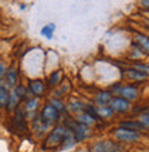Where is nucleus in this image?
Segmentation results:
<instances>
[{"label":"nucleus","mask_w":149,"mask_h":152,"mask_svg":"<svg viewBox=\"0 0 149 152\" xmlns=\"http://www.w3.org/2000/svg\"><path fill=\"white\" fill-rule=\"evenodd\" d=\"M61 123H64L65 127L69 129V130L72 132V134L75 136V138H76V141H77V144H83V142L89 141L90 138L93 137V133H94L93 129L87 127L84 124L76 122L72 116H69V115L64 116L62 120H61Z\"/></svg>","instance_id":"f257e3e1"},{"label":"nucleus","mask_w":149,"mask_h":152,"mask_svg":"<svg viewBox=\"0 0 149 152\" xmlns=\"http://www.w3.org/2000/svg\"><path fill=\"white\" fill-rule=\"evenodd\" d=\"M109 134H110V137L115 141L126 145V147L127 145L140 144L144 140V133L134 132V130H129V129H121V127H117V126L110 129Z\"/></svg>","instance_id":"f03ea898"},{"label":"nucleus","mask_w":149,"mask_h":152,"mask_svg":"<svg viewBox=\"0 0 149 152\" xmlns=\"http://www.w3.org/2000/svg\"><path fill=\"white\" fill-rule=\"evenodd\" d=\"M87 148L90 152H124L126 145L115 141L112 137H102L90 141Z\"/></svg>","instance_id":"7ed1b4c3"},{"label":"nucleus","mask_w":149,"mask_h":152,"mask_svg":"<svg viewBox=\"0 0 149 152\" xmlns=\"http://www.w3.org/2000/svg\"><path fill=\"white\" fill-rule=\"evenodd\" d=\"M66 133V127L64 123H58L50 129V132L43 138V149H60L62 140Z\"/></svg>","instance_id":"20e7f679"},{"label":"nucleus","mask_w":149,"mask_h":152,"mask_svg":"<svg viewBox=\"0 0 149 152\" xmlns=\"http://www.w3.org/2000/svg\"><path fill=\"white\" fill-rule=\"evenodd\" d=\"M39 116H40V119L43 120L50 129L54 127L55 124L61 123V120H62V115H61V113L58 112L51 104H50L49 101L40 107Z\"/></svg>","instance_id":"39448f33"},{"label":"nucleus","mask_w":149,"mask_h":152,"mask_svg":"<svg viewBox=\"0 0 149 152\" xmlns=\"http://www.w3.org/2000/svg\"><path fill=\"white\" fill-rule=\"evenodd\" d=\"M11 129L17 134H25L29 132V122L25 116L22 107H20L15 112L11 113Z\"/></svg>","instance_id":"423d86ee"},{"label":"nucleus","mask_w":149,"mask_h":152,"mask_svg":"<svg viewBox=\"0 0 149 152\" xmlns=\"http://www.w3.org/2000/svg\"><path fill=\"white\" fill-rule=\"evenodd\" d=\"M109 107L112 108V111L115 112V115L123 116V115H129L133 111V102L127 101L126 98L120 96H115L110 101Z\"/></svg>","instance_id":"0eeeda50"},{"label":"nucleus","mask_w":149,"mask_h":152,"mask_svg":"<svg viewBox=\"0 0 149 152\" xmlns=\"http://www.w3.org/2000/svg\"><path fill=\"white\" fill-rule=\"evenodd\" d=\"M120 97L126 98L127 101L130 102H135L141 98V88L138 84H134V83H123L121 86V90H120Z\"/></svg>","instance_id":"6e6552de"},{"label":"nucleus","mask_w":149,"mask_h":152,"mask_svg":"<svg viewBox=\"0 0 149 152\" xmlns=\"http://www.w3.org/2000/svg\"><path fill=\"white\" fill-rule=\"evenodd\" d=\"M21 107L24 109L28 122H31L33 118H36V116L39 115V111H40V100L36 98V97H31L28 100H25Z\"/></svg>","instance_id":"1a4fd4ad"},{"label":"nucleus","mask_w":149,"mask_h":152,"mask_svg":"<svg viewBox=\"0 0 149 152\" xmlns=\"http://www.w3.org/2000/svg\"><path fill=\"white\" fill-rule=\"evenodd\" d=\"M26 86H28V90L31 91V94H32L33 97L39 98V100L43 98V97L47 94V91H49L46 82L43 79H39V77H36V79H29Z\"/></svg>","instance_id":"9d476101"},{"label":"nucleus","mask_w":149,"mask_h":152,"mask_svg":"<svg viewBox=\"0 0 149 152\" xmlns=\"http://www.w3.org/2000/svg\"><path fill=\"white\" fill-rule=\"evenodd\" d=\"M29 130L32 132V134L36 137V138L43 140L46 137V134L50 132V127L40 119V116L37 115L36 118H33V119L29 122Z\"/></svg>","instance_id":"9b49d317"},{"label":"nucleus","mask_w":149,"mask_h":152,"mask_svg":"<svg viewBox=\"0 0 149 152\" xmlns=\"http://www.w3.org/2000/svg\"><path fill=\"white\" fill-rule=\"evenodd\" d=\"M84 105L86 101L80 97H69V100L66 101V111H68L69 116H76L79 113L84 112Z\"/></svg>","instance_id":"f8f14e48"},{"label":"nucleus","mask_w":149,"mask_h":152,"mask_svg":"<svg viewBox=\"0 0 149 152\" xmlns=\"http://www.w3.org/2000/svg\"><path fill=\"white\" fill-rule=\"evenodd\" d=\"M123 76L129 80V83H134V84H142L146 83L149 80V76H146L145 73L140 72L137 69H134L133 66H129L127 69L123 71Z\"/></svg>","instance_id":"ddd939ff"},{"label":"nucleus","mask_w":149,"mask_h":152,"mask_svg":"<svg viewBox=\"0 0 149 152\" xmlns=\"http://www.w3.org/2000/svg\"><path fill=\"white\" fill-rule=\"evenodd\" d=\"M4 82H6V84H7V87L10 90H12L17 84L20 83V69L15 64L8 65L7 73L4 76Z\"/></svg>","instance_id":"4468645a"},{"label":"nucleus","mask_w":149,"mask_h":152,"mask_svg":"<svg viewBox=\"0 0 149 152\" xmlns=\"http://www.w3.org/2000/svg\"><path fill=\"white\" fill-rule=\"evenodd\" d=\"M117 127L121 129H129V130H134V132H140V133H146L145 127L142 126V123L137 118H127V119H121L116 123Z\"/></svg>","instance_id":"2eb2a0df"},{"label":"nucleus","mask_w":149,"mask_h":152,"mask_svg":"<svg viewBox=\"0 0 149 152\" xmlns=\"http://www.w3.org/2000/svg\"><path fill=\"white\" fill-rule=\"evenodd\" d=\"M133 44H135L146 57H149V35L144 32H134Z\"/></svg>","instance_id":"dca6fc26"},{"label":"nucleus","mask_w":149,"mask_h":152,"mask_svg":"<svg viewBox=\"0 0 149 152\" xmlns=\"http://www.w3.org/2000/svg\"><path fill=\"white\" fill-rule=\"evenodd\" d=\"M113 96L108 91V88H101V90H97L94 93L93 96V102L97 107H105V105H109L110 101H112Z\"/></svg>","instance_id":"f3484780"},{"label":"nucleus","mask_w":149,"mask_h":152,"mask_svg":"<svg viewBox=\"0 0 149 152\" xmlns=\"http://www.w3.org/2000/svg\"><path fill=\"white\" fill-rule=\"evenodd\" d=\"M64 80V71L62 69H57V71H52L51 73H49L47 79H46V84H47V88L52 90V88L58 87Z\"/></svg>","instance_id":"a211bd4d"},{"label":"nucleus","mask_w":149,"mask_h":152,"mask_svg":"<svg viewBox=\"0 0 149 152\" xmlns=\"http://www.w3.org/2000/svg\"><path fill=\"white\" fill-rule=\"evenodd\" d=\"M21 105H22V100H21V97L17 94L14 88L10 90V96H8V101H7L6 111H7L8 113H14L17 109L20 108Z\"/></svg>","instance_id":"6ab92c4d"},{"label":"nucleus","mask_w":149,"mask_h":152,"mask_svg":"<svg viewBox=\"0 0 149 152\" xmlns=\"http://www.w3.org/2000/svg\"><path fill=\"white\" fill-rule=\"evenodd\" d=\"M77 141L75 138V136L72 134V132L66 129V133H65V137L62 140V144L60 147V151H71V149H76L77 147Z\"/></svg>","instance_id":"aec40b11"},{"label":"nucleus","mask_w":149,"mask_h":152,"mask_svg":"<svg viewBox=\"0 0 149 152\" xmlns=\"http://www.w3.org/2000/svg\"><path fill=\"white\" fill-rule=\"evenodd\" d=\"M71 93V83L69 82H65V83H61L58 87L52 88L50 96L51 97H55V98H62V97L68 96Z\"/></svg>","instance_id":"412c9836"},{"label":"nucleus","mask_w":149,"mask_h":152,"mask_svg":"<svg viewBox=\"0 0 149 152\" xmlns=\"http://www.w3.org/2000/svg\"><path fill=\"white\" fill-rule=\"evenodd\" d=\"M49 102L54 107V108L58 111V112L64 116L68 115V111H66V101H64V98H55V97H50Z\"/></svg>","instance_id":"4be33fe9"},{"label":"nucleus","mask_w":149,"mask_h":152,"mask_svg":"<svg viewBox=\"0 0 149 152\" xmlns=\"http://www.w3.org/2000/svg\"><path fill=\"white\" fill-rule=\"evenodd\" d=\"M8 96H10V88L7 87L4 79H1L0 80V109H6Z\"/></svg>","instance_id":"5701e85b"},{"label":"nucleus","mask_w":149,"mask_h":152,"mask_svg":"<svg viewBox=\"0 0 149 152\" xmlns=\"http://www.w3.org/2000/svg\"><path fill=\"white\" fill-rule=\"evenodd\" d=\"M73 119L76 120V122H79V123H81V124H84V126H87V127H95L97 126V120H94L93 118L90 115H87L86 112H81V113H79V115H76V116H72Z\"/></svg>","instance_id":"b1692460"},{"label":"nucleus","mask_w":149,"mask_h":152,"mask_svg":"<svg viewBox=\"0 0 149 152\" xmlns=\"http://www.w3.org/2000/svg\"><path fill=\"white\" fill-rule=\"evenodd\" d=\"M98 116H100V122H108L112 120L116 115L109 105H105V107H98Z\"/></svg>","instance_id":"393cba45"},{"label":"nucleus","mask_w":149,"mask_h":152,"mask_svg":"<svg viewBox=\"0 0 149 152\" xmlns=\"http://www.w3.org/2000/svg\"><path fill=\"white\" fill-rule=\"evenodd\" d=\"M145 57L146 56L137 47V46H135V44L131 43V50L129 51V60L131 61V62H135V61H144Z\"/></svg>","instance_id":"a878e982"},{"label":"nucleus","mask_w":149,"mask_h":152,"mask_svg":"<svg viewBox=\"0 0 149 152\" xmlns=\"http://www.w3.org/2000/svg\"><path fill=\"white\" fill-rule=\"evenodd\" d=\"M84 112L87 115H90L93 118L94 120L100 122V116H98V107L94 104L93 101H86V105H84Z\"/></svg>","instance_id":"bb28decb"},{"label":"nucleus","mask_w":149,"mask_h":152,"mask_svg":"<svg viewBox=\"0 0 149 152\" xmlns=\"http://www.w3.org/2000/svg\"><path fill=\"white\" fill-rule=\"evenodd\" d=\"M130 66H133L134 69H137L140 72L145 73L146 76H149V62L148 61H135V62H131Z\"/></svg>","instance_id":"cd10ccee"},{"label":"nucleus","mask_w":149,"mask_h":152,"mask_svg":"<svg viewBox=\"0 0 149 152\" xmlns=\"http://www.w3.org/2000/svg\"><path fill=\"white\" fill-rule=\"evenodd\" d=\"M54 31H55V25L54 24H47L43 26V29H41V35L44 37H47V39H51L52 35H54Z\"/></svg>","instance_id":"c85d7f7f"},{"label":"nucleus","mask_w":149,"mask_h":152,"mask_svg":"<svg viewBox=\"0 0 149 152\" xmlns=\"http://www.w3.org/2000/svg\"><path fill=\"white\" fill-rule=\"evenodd\" d=\"M140 122L142 123V126L145 127V132H149V113L146 112H142V113H140V115H137L135 116Z\"/></svg>","instance_id":"c756f323"},{"label":"nucleus","mask_w":149,"mask_h":152,"mask_svg":"<svg viewBox=\"0 0 149 152\" xmlns=\"http://www.w3.org/2000/svg\"><path fill=\"white\" fill-rule=\"evenodd\" d=\"M121 86H123V83H121V82H116V83L109 84L108 91L110 93L113 97H115V96H119V94H120V90H121Z\"/></svg>","instance_id":"7c9ffc66"},{"label":"nucleus","mask_w":149,"mask_h":152,"mask_svg":"<svg viewBox=\"0 0 149 152\" xmlns=\"http://www.w3.org/2000/svg\"><path fill=\"white\" fill-rule=\"evenodd\" d=\"M7 68H8L7 62H6L3 58H0V80L4 79V76L7 73Z\"/></svg>","instance_id":"2f4dec72"},{"label":"nucleus","mask_w":149,"mask_h":152,"mask_svg":"<svg viewBox=\"0 0 149 152\" xmlns=\"http://www.w3.org/2000/svg\"><path fill=\"white\" fill-rule=\"evenodd\" d=\"M140 4H141V7L145 10V11L149 12V0H141L140 1Z\"/></svg>","instance_id":"473e14b6"},{"label":"nucleus","mask_w":149,"mask_h":152,"mask_svg":"<svg viewBox=\"0 0 149 152\" xmlns=\"http://www.w3.org/2000/svg\"><path fill=\"white\" fill-rule=\"evenodd\" d=\"M75 152H90V151H89L87 147H80V148H76V151Z\"/></svg>","instance_id":"72a5a7b5"},{"label":"nucleus","mask_w":149,"mask_h":152,"mask_svg":"<svg viewBox=\"0 0 149 152\" xmlns=\"http://www.w3.org/2000/svg\"><path fill=\"white\" fill-rule=\"evenodd\" d=\"M146 112H148V113H149V108H148V109H146Z\"/></svg>","instance_id":"f704fd0d"}]
</instances>
